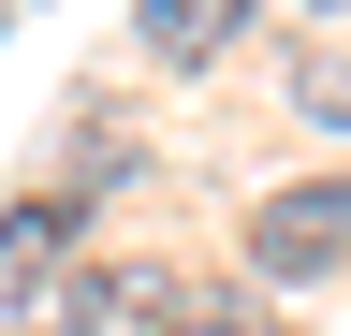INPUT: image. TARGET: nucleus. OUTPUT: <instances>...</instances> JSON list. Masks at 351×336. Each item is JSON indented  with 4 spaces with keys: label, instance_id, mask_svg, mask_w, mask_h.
<instances>
[{
    "label": "nucleus",
    "instance_id": "4",
    "mask_svg": "<svg viewBox=\"0 0 351 336\" xmlns=\"http://www.w3.org/2000/svg\"><path fill=\"white\" fill-rule=\"evenodd\" d=\"M161 336H278L249 292H161Z\"/></svg>",
    "mask_w": 351,
    "mask_h": 336
},
{
    "label": "nucleus",
    "instance_id": "5",
    "mask_svg": "<svg viewBox=\"0 0 351 336\" xmlns=\"http://www.w3.org/2000/svg\"><path fill=\"white\" fill-rule=\"evenodd\" d=\"M44 248H59V205H15V220H0V292L44 278Z\"/></svg>",
    "mask_w": 351,
    "mask_h": 336
},
{
    "label": "nucleus",
    "instance_id": "6",
    "mask_svg": "<svg viewBox=\"0 0 351 336\" xmlns=\"http://www.w3.org/2000/svg\"><path fill=\"white\" fill-rule=\"evenodd\" d=\"M322 15H351V0H322Z\"/></svg>",
    "mask_w": 351,
    "mask_h": 336
},
{
    "label": "nucleus",
    "instance_id": "2",
    "mask_svg": "<svg viewBox=\"0 0 351 336\" xmlns=\"http://www.w3.org/2000/svg\"><path fill=\"white\" fill-rule=\"evenodd\" d=\"M0 336H103V278H88V263L15 278V292H0Z\"/></svg>",
    "mask_w": 351,
    "mask_h": 336
},
{
    "label": "nucleus",
    "instance_id": "3",
    "mask_svg": "<svg viewBox=\"0 0 351 336\" xmlns=\"http://www.w3.org/2000/svg\"><path fill=\"white\" fill-rule=\"evenodd\" d=\"M132 29H147V59H219V44L249 29V0H147Z\"/></svg>",
    "mask_w": 351,
    "mask_h": 336
},
{
    "label": "nucleus",
    "instance_id": "1",
    "mask_svg": "<svg viewBox=\"0 0 351 336\" xmlns=\"http://www.w3.org/2000/svg\"><path fill=\"white\" fill-rule=\"evenodd\" d=\"M249 263H263V278H322V263H351V176L278 190V205L249 220Z\"/></svg>",
    "mask_w": 351,
    "mask_h": 336
}]
</instances>
